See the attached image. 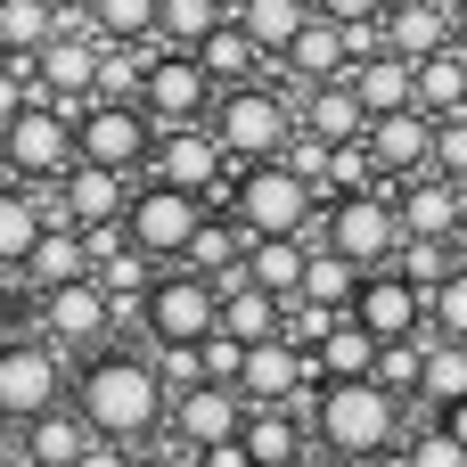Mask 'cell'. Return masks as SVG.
<instances>
[{
	"mask_svg": "<svg viewBox=\"0 0 467 467\" xmlns=\"http://www.w3.org/2000/svg\"><path fill=\"white\" fill-rule=\"evenodd\" d=\"M140 107H148L164 131H181V123H213L222 82H213V66H205L197 49H156V57H148V90H140Z\"/></svg>",
	"mask_w": 467,
	"mask_h": 467,
	"instance_id": "cell-11",
	"label": "cell"
},
{
	"mask_svg": "<svg viewBox=\"0 0 467 467\" xmlns=\"http://www.w3.org/2000/svg\"><path fill=\"white\" fill-rule=\"evenodd\" d=\"M427 304H435V296L386 263V271H369V279H361V296H353V320H361L369 337L402 345V337H435V312H427Z\"/></svg>",
	"mask_w": 467,
	"mask_h": 467,
	"instance_id": "cell-14",
	"label": "cell"
},
{
	"mask_svg": "<svg viewBox=\"0 0 467 467\" xmlns=\"http://www.w3.org/2000/svg\"><path fill=\"white\" fill-rule=\"evenodd\" d=\"M131 172H107V164H74L57 189H49V213L57 222H74V230H123V213H131Z\"/></svg>",
	"mask_w": 467,
	"mask_h": 467,
	"instance_id": "cell-15",
	"label": "cell"
},
{
	"mask_svg": "<svg viewBox=\"0 0 467 467\" xmlns=\"http://www.w3.org/2000/svg\"><path fill=\"white\" fill-rule=\"evenodd\" d=\"M419 107H427L435 123L467 115V41L435 49V57H419Z\"/></svg>",
	"mask_w": 467,
	"mask_h": 467,
	"instance_id": "cell-30",
	"label": "cell"
},
{
	"mask_svg": "<svg viewBox=\"0 0 467 467\" xmlns=\"http://www.w3.org/2000/svg\"><path fill=\"white\" fill-rule=\"evenodd\" d=\"M435 427H443V435H460V443H467V402H451V410H435Z\"/></svg>",
	"mask_w": 467,
	"mask_h": 467,
	"instance_id": "cell-47",
	"label": "cell"
},
{
	"mask_svg": "<svg viewBox=\"0 0 467 467\" xmlns=\"http://www.w3.org/2000/svg\"><path fill=\"white\" fill-rule=\"evenodd\" d=\"M246 435V394L238 386H189L181 402H172V443H197V451H213V443H238Z\"/></svg>",
	"mask_w": 467,
	"mask_h": 467,
	"instance_id": "cell-18",
	"label": "cell"
},
{
	"mask_svg": "<svg viewBox=\"0 0 467 467\" xmlns=\"http://www.w3.org/2000/svg\"><path fill=\"white\" fill-rule=\"evenodd\" d=\"M49 222H57V213H49V189H16V181H8V197H0V263L25 271L33 246L49 238Z\"/></svg>",
	"mask_w": 467,
	"mask_h": 467,
	"instance_id": "cell-24",
	"label": "cell"
},
{
	"mask_svg": "<svg viewBox=\"0 0 467 467\" xmlns=\"http://www.w3.org/2000/svg\"><path fill=\"white\" fill-rule=\"evenodd\" d=\"M57 33H66L57 0H0V57H41Z\"/></svg>",
	"mask_w": 467,
	"mask_h": 467,
	"instance_id": "cell-28",
	"label": "cell"
},
{
	"mask_svg": "<svg viewBox=\"0 0 467 467\" xmlns=\"http://www.w3.org/2000/svg\"><path fill=\"white\" fill-rule=\"evenodd\" d=\"M197 57L213 66V82H222V90H238V82H263V74H279V66L263 57V41H254V33L238 25V16H230V25H222V33H213V41L197 49Z\"/></svg>",
	"mask_w": 467,
	"mask_h": 467,
	"instance_id": "cell-29",
	"label": "cell"
},
{
	"mask_svg": "<svg viewBox=\"0 0 467 467\" xmlns=\"http://www.w3.org/2000/svg\"><path fill=\"white\" fill-rule=\"evenodd\" d=\"M222 337H238V345H271V337H287V296H271V287H254V279L222 287Z\"/></svg>",
	"mask_w": 467,
	"mask_h": 467,
	"instance_id": "cell-25",
	"label": "cell"
},
{
	"mask_svg": "<svg viewBox=\"0 0 467 467\" xmlns=\"http://www.w3.org/2000/svg\"><path fill=\"white\" fill-rule=\"evenodd\" d=\"M361 279H369V271H353L345 254H328V246H312V279H304V296H312V304H328V312H353V296H361Z\"/></svg>",
	"mask_w": 467,
	"mask_h": 467,
	"instance_id": "cell-35",
	"label": "cell"
},
{
	"mask_svg": "<svg viewBox=\"0 0 467 467\" xmlns=\"http://www.w3.org/2000/svg\"><path fill=\"white\" fill-rule=\"evenodd\" d=\"M320 361V378L337 386V378H378V361H386V337H369L361 320H337V337L312 353Z\"/></svg>",
	"mask_w": 467,
	"mask_h": 467,
	"instance_id": "cell-32",
	"label": "cell"
},
{
	"mask_svg": "<svg viewBox=\"0 0 467 467\" xmlns=\"http://www.w3.org/2000/svg\"><path fill=\"white\" fill-rule=\"evenodd\" d=\"M205 467H254V451H246V435H238V443H213V451H205Z\"/></svg>",
	"mask_w": 467,
	"mask_h": 467,
	"instance_id": "cell-46",
	"label": "cell"
},
{
	"mask_svg": "<svg viewBox=\"0 0 467 467\" xmlns=\"http://www.w3.org/2000/svg\"><path fill=\"white\" fill-rule=\"evenodd\" d=\"M460 41V16H451V0H394L386 8V25H378V49H394V57H435V49H451Z\"/></svg>",
	"mask_w": 467,
	"mask_h": 467,
	"instance_id": "cell-20",
	"label": "cell"
},
{
	"mask_svg": "<svg viewBox=\"0 0 467 467\" xmlns=\"http://www.w3.org/2000/svg\"><path fill=\"white\" fill-rule=\"evenodd\" d=\"M254 238H312L320 230V213H328V197L279 156V164H238V181H230V197H222Z\"/></svg>",
	"mask_w": 467,
	"mask_h": 467,
	"instance_id": "cell-4",
	"label": "cell"
},
{
	"mask_svg": "<svg viewBox=\"0 0 467 467\" xmlns=\"http://www.w3.org/2000/svg\"><path fill=\"white\" fill-rule=\"evenodd\" d=\"M427 353H435V337H402V345H386L378 378H386L402 402H419V386H427Z\"/></svg>",
	"mask_w": 467,
	"mask_h": 467,
	"instance_id": "cell-38",
	"label": "cell"
},
{
	"mask_svg": "<svg viewBox=\"0 0 467 467\" xmlns=\"http://www.w3.org/2000/svg\"><path fill=\"white\" fill-rule=\"evenodd\" d=\"M90 25H99L107 41H156L164 0H90Z\"/></svg>",
	"mask_w": 467,
	"mask_h": 467,
	"instance_id": "cell-36",
	"label": "cell"
},
{
	"mask_svg": "<svg viewBox=\"0 0 467 467\" xmlns=\"http://www.w3.org/2000/svg\"><path fill=\"white\" fill-rule=\"evenodd\" d=\"M213 222V197H197V189H172V181H140L131 189V213H123V230H131V246L148 254V263H189V246H197V230Z\"/></svg>",
	"mask_w": 467,
	"mask_h": 467,
	"instance_id": "cell-9",
	"label": "cell"
},
{
	"mask_svg": "<svg viewBox=\"0 0 467 467\" xmlns=\"http://www.w3.org/2000/svg\"><path fill=\"white\" fill-rule=\"evenodd\" d=\"M0 156H8V181H16V189H57V181L82 164V123H74V107H57V99L16 107V115L0 123Z\"/></svg>",
	"mask_w": 467,
	"mask_h": 467,
	"instance_id": "cell-6",
	"label": "cell"
},
{
	"mask_svg": "<svg viewBox=\"0 0 467 467\" xmlns=\"http://www.w3.org/2000/svg\"><path fill=\"white\" fill-rule=\"evenodd\" d=\"M296 131H304V90H287L279 74L222 90V107H213V140L230 148V164H279L296 148Z\"/></svg>",
	"mask_w": 467,
	"mask_h": 467,
	"instance_id": "cell-3",
	"label": "cell"
},
{
	"mask_svg": "<svg viewBox=\"0 0 467 467\" xmlns=\"http://www.w3.org/2000/svg\"><path fill=\"white\" fill-rule=\"evenodd\" d=\"M402 467H467V443H460V435H443V427L427 419V427L402 443Z\"/></svg>",
	"mask_w": 467,
	"mask_h": 467,
	"instance_id": "cell-40",
	"label": "cell"
},
{
	"mask_svg": "<svg viewBox=\"0 0 467 467\" xmlns=\"http://www.w3.org/2000/svg\"><path fill=\"white\" fill-rule=\"evenodd\" d=\"M246 279L296 304V296H304V279H312V238H254V254H246Z\"/></svg>",
	"mask_w": 467,
	"mask_h": 467,
	"instance_id": "cell-27",
	"label": "cell"
},
{
	"mask_svg": "<svg viewBox=\"0 0 467 467\" xmlns=\"http://www.w3.org/2000/svg\"><path fill=\"white\" fill-rule=\"evenodd\" d=\"M435 131H443V123H435L427 107H402V115H378V123H369V156H378L386 189L435 172Z\"/></svg>",
	"mask_w": 467,
	"mask_h": 467,
	"instance_id": "cell-17",
	"label": "cell"
},
{
	"mask_svg": "<svg viewBox=\"0 0 467 467\" xmlns=\"http://www.w3.org/2000/svg\"><path fill=\"white\" fill-rule=\"evenodd\" d=\"M222 8H230V16H238V8H246V0H222Z\"/></svg>",
	"mask_w": 467,
	"mask_h": 467,
	"instance_id": "cell-51",
	"label": "cell"
},
{
	"mask_svg": "<svg viewBox=\"0 0 467 467\" xmlns=\"http://www.w3.org/2000/svg\"><path fill=\"white\" fill-rule=\"evenodd\" d=\"M222 25H230V8H222V0H164L156 41H164V49H205Z\"/></svg>",
	"mask_w": 467,
	"mask_h": 467,
	"instance_id": "cell-33",
	"label": "cell"
},
{
	"mask_svg": "<svg viewBox=\"0 0 467 467\" xmlns=\"http://www.w3.org/2000/svg\"><path fill=\"white\" fill-rule=\"evenodd\" d=\"M410 435H419V402H402L386 378H337V386L312 394V443L337 467L394 460Z\"/></svg>",
	"mask_w": 467,
	"mask_h": 467,
	"instance_id": "cell-2",
	"label": "cell"
},
{
	"mask_svg": "<svg viewBox=\"0 0 467 467\" xmlns=\"http://www.w3.org/2000/svg\"><path fill=\"white\" fill-rule=\"evenodd\" d=\"M74 353L66 345H49L41 328H16L8 345H0V419L8 427H33V419H49V410H66L74 402Z\"/></svg>",
	"mask_w": 467,
	"mask_h": 467,
	"instance_id": "cell-5",
	"label": "cell"
},
{
	"mask_svg": "<svg viewBox=\"0 0 467 467\" xmlns=\"http://www.w3.org/2000/svg\"><path fill=\"white\" fill-rule=\"evenodd\" d=\"M394 205H402L410 238H467V181H451V172H419V181H402Z\"/></svg>",
	"mask_w": 467,
	"mask_h": 467,
	"instance_id": "cell-19",
	"label": "cell"
},
{
	"mask_svg": "<svg viewBox=\"0 0 467 467\" xmlns=\"http://www.w3.org/2000/svg\"><path fill=\"white\" fill-rule=\"evenodd\" d=\"M57 8H66V16H90V0H57Z\"/></svg>",
	"mask_w": 467,
	"mask_h": 467,
	"instance_id": "cell-48",
	"label": "cell"
},
{
	"mask_svg": "<svg viewBox=\"0 0 467 467\" xmlns=\"http://www.w3.org/2000/svg\"><path fill=\"white\" fill-rule=\"evenodd\" d=\"M90 443H99V435H90V419H82L74 402L49 410V419H33V427H8V451H16L25 467H82Z\"/></svg>",
	"mask_w": 467,
	"mask_h": 467,
	"instance_id": "cell-21",
	"label": "cell"
},
{
	"mask_svg": "<svg viewBox=\"0 0 467 467\" xmlns=\"http://www.w3.org/2000/svg\"><path fill=\"white\" fill-rule=\"evenodd\" d=\"M148 172L172 181V189H197V197H230V181H238V164H230V148L213 140V123H181V131H164Z\"/></svg>",
	"mask_w": 467,
	"mask_h": 467,
	"instance_id": "cell-13",
	"label": "cell"
},
{
	"mask_svg": "<svg viewBox=\"0 0 467 467\" xmlns=\"http://www.w3.org/2000/svg\"><path fill=\"white\" fill-rule=\"evenodd\" d=\"M148 467H205V451H197V443H172V435H164V443L148 451Z\"/></svg>",
	"mask_w": 467,
	"mask_h": 467,
	"instance_id": "cell-45",
	"label": "cell"
},
{
	"mask_svg": "<svg viewBox=\"0 0 467 467\" xmlns=\"http://www.w3.org/2000/svg\"><path fill=\"white\" fill-rule=\"evenodd\" d=\"M451 16H460V41H467V0H451Z\"/></svg>",
	"mask_w": 467,
	"mask_h": 467,
	"instance_id": "cell-49",
	"label": "cell"
},
{
	"mask_svg": "<svg viewBox=\"0 0 467 467\" xmlns=\"http://www.w3.org/2000/svg\"><path fill=\"white\" fill-rule=\"evenodd\" d=\"M312 16H320L312 0H246V8H238V25H246V33L263 41V57H271V66H279V57L296 49V33H304Z\"/></svg>",
	"mask_w": 467,
	"mask_h": 467,
	"instance_id": "cell-31",
	"label": "cell"
},
{
	"mask_svg": "<svg viewBox=\"0 0 467 467\" xmlns=\"http://www.w3.org/2000/svg\"><path fill=\"white\" fill-rule=\"evenodd\" d=\"M74 123H82V164H107V172H131V181H148L164 123H156L140 99H90Z\"/></svg>",
	"mask_w": 467,
	"mask_h": 467,
	"instance_id": "cell-10",
	"label": "cell"
},
{
	"mask_svg": "<svg viewBox=\"0 0 467 467\" xmlns=\"http://www.w3.org/2000/svg\"><path fill=\"white\" fill-rule=\"evenodd\" d=\"M435 172H451V181H467V115H451V123L435 131Z\"/></svg>",
	"mask_w": 467,
	"mask_h": 467,
	"instance_id": "cell-42",
	"label": "cell"
},
{
	"mask_svg": "<svg viewBox=\"0 0 467 467\" xmlns=\"http://www.w3.org/2000/svg\"><path fill=\"white\" fill-rule=\"evenodd\" d=\"M74 410L107 443H164L172 435V386L156 369V345H107L74 369Z\"/></svg>",
	"mask_w": 467,
	"mask_h": 467,
	"instance_id": "cell-1",
	"label": "cell"
},
{
	"mask_svg": "<svg viewBox=\"0 0 467 467\" xmlns=\"http://www.w3.org/2000/svg\"><path fill=\"white\" fill-rule=\"evenodd\" d=\"M451 402H467V345H443V337H435L427 386H419V419H435V410H451Z\"/></svg>",
	"mask_w": 467,
	"mask_h": 467,
	"instance_id": "cell-34",
	"label": "cell"
},
{
	"mask_svg": "<svg viewBox=\"0 0 467 467\" xmlns=\"http://www.w3.org/2000/svg\"><path fill=\"white\" fill-rule=\"evenodd\" d=\"M82 467H148V443H107V435H99Z\"/></svg>",
	"mask_w": 467,
	"mask_h": 467,
	"instance_id": "cell-44",
	"label": "cell"
},
{
	"mask_svg": "<svg viewBox=\"0 0 467 467\" xmlns=\"http://www.w3.org/2000/svg\"><path fill=\"white\" fill-rule=\"evenodd\" d=\"M8 279H25L33 296H57V287L90 279V230H74V222H49V238L33 246V263H25V271H8Z\"/></svg>",
	"mask_w": 467,
	"mask_h": 467,
	"instance_id": "cell-22",
	"label": "cell"
},
{
	"mask_svg": "<svg viewBox=\"0 0 467 467\" xmlns=\"http://www.w3.org/2000/svg\"><path fill=\"white\" fill-rule=\"evenodd\" d=\"M312 467H337V460H312Z\"/></svg>",
	"mask_w": 467,
	"mask_h": 467,
	"instance_id": "cell-52",
	"label": "cell"
},
{
	"mask_svg": "<svg viewBox=\"0 0 467 467\" xmlns=\"http://www.w3.org/2000/svg\"><path fill=\"white\" fill-rule=\"evenodd\" d=\"M460 263H467V254H460V238H410L394 271H402V279H419V287L435 296V287H443V279H451Z\"/></svg>",
	"mask_w": 467,
	"mask_h": 467,
	"instance_id": "cell-37",
	"label": "cell"
},
{
	"mask_svg": "<svg viewBox=\"0 0 467 467\" xmlns=\"http://www.w3.org/2000/svg\"><path fill=\"white\" fill-rule=\"evenodd\" d=\"M353 66H361V33L337 25V16H312V25L296 33V49L279 57V82H287V90H320V82H345Z\"/></svg>",
	"mask_w": 467,
	"mask_h": 467,
	"instance_id": "cell-16",
	"label": "cell"
},
{
	"mask_svg": "<svg viewBox=\"0 0 467 467\" xmlns=\"http://www.w3.org/2000/svg\"><path fill=\"white\" fill-rule=\"evenodd\" d=\"M312 8H320V16H337V25H353V33H378L394 0H312Z\"/></svg>",
	"mask_w": 467,
	"mask_h": 467,
	"instance_id": "cell-41",
	"label": "cell"
},
{
	"mask_svg": "<svg viewBox=\"0 0 467 467\" xmlns=\"http://www.w3.org/2000/svg\"><path fill=\"white\" fill-rule=\"evenodd\" d=\"M353 90H361L369 115H402V107H419V66L394 57V49H369V57L353 66Z\"/></svg>",
	"mask_w": 467,
	"mask_h": 467,
	"instance_id": "cell-26",
	"label": "cell"
},
{
	"mask_svg": "<svg viewBox=\"0 0 467 467\" xmlns=\"http://www.w3.org/2000/svg\"><path fill=\"white\" fill-rule=\"evenodd\" d=\"M369 107H361V90H353V74L345 82H320V90H304V131H320L328 148H353V140H369Z\"/></svg>",
	"mask_w": 467,
	"mask_h": 467,
	"instance_id": "cell-23",
	"label": "cell"
},
{
	"mask_svg": "<svg viewBox=\"0 0 467 467\" xmlns=\"http://www.w3.org/2000/svg\"><path fill=\"white\" fill-rule=\"evenodd\" d=\"M427 312H435V337H443V345H467V263L435 287V304H427Z\"/></svg>",
	"mask_w": 467,
	"mask_h": 467,
	"instance_id": "cell-39",
	"label": "cell"
},
{
	"mask_svg": "<svg viewBox=\"0 0 467 467\" xmlns=\"http://www.w3.org/2000/svg\"><path fill=\"white\" fill-rule=\"evenodd\" d=\"M131 320H140L148 345H205V337H222V279H205L189 263H164Z\"/></svg>",
	"mask_w": 467,
	"mask_h": 467,
	"instance_id": "cell-8",
	"label": "cell"
},
{
	"mask_svg": "<svg viewBox=\"0 0 467 467\" xmlns=\"http://www.w3.org/2000/svg\"><path fill=\"white\" fill-rule=\"evenodd\" d=\"M369 467H402V451H394V460H369Z\"/></svg>",
	"mask_w": 467,
	"mask_h": 467,
	"instance_id": "cell-50",
	"label": "cell"
},
{
	"mask_svg": "<svg viewBox=\"0 0 467 467\" xmlns=\"http://www.w3.org/2000/svg\"><path fill=\"white\" fill-rule=\"evenodd\" d=\"M238 369H246V345L238 337H205V378L213 386H238Z\"/></svg>",
	"mask_w": 467,
	"mask_h": 467,
	"instance_id": "cell-43",
	"label": "cell"
},
{
	"mask_svg": "<svg viewBox=\"0 0 467 467\" xmlns=\"http://www.w3.org/2000/svg\"><path fill=\"white\" fill-rule=\"evenodd\" d=\"M312 246L345 254L353 271H386V263H402V246H410V222H402L394 189H353V197H328V213H320Z\"/></svg>",
	"mask_w": 467,
	"mask_h": 467,
	"instance_id": "cell-7",
	"label": "cell"
},
{
	"mask_svg": "<svg viewBox=\"0 0 467 467\" xmlns=\"http://www.w3.org/2000/svg\"><path fill=\"white\" fill-rule=\"evenodd\" d=\"M33 328H41L49 345H66L74 361H90V353H107V345H115V328H123V304H115V296H107L99 279H74V287L41 296Z\"/></svg>",
	"mask_w": 467,
	"mask_h": 467,
	"instance_id": "cell-12",
	"label": "cell"
}]
</instances>
